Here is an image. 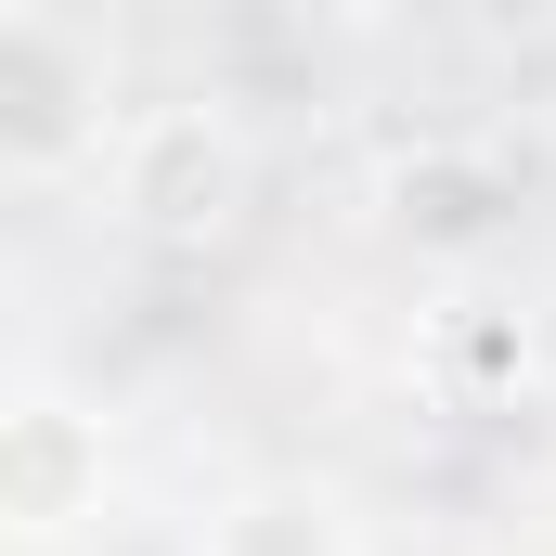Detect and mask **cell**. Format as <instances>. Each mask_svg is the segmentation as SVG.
Listing matches in <instances>:
<instances>
[{"instance_id": "cell-1", "label": "cell", "mask_w": 556, "mask_h": 556, "mask_svg": "<svg viewBox=\"0 0 556 556\" xmlns=\"http://www.w3.org/2000/svg\"><path fill=\"white\" fill-rule=\"evenodd\" d=\"M130 117L104 104V39L39 13V0H0V155L26 181H65L78 155H117Z\"/></svg>"}, {"instance_id": "cell-2", "label": "cell", "mask_w": 556, "mask_h": 556, "mask_svg": "<svg viewBox=\"0 0 556 556\" xmlns=\"http://www.w3.org/2000/svg\"><path fill=\"white\" fill-rule=\"evenodd\" d=\"M233 194H247V168H233L220 117H194V104L130 117V142H117V207H130L142 233H220Z\"/></svg>"}, {"instance_id": "cell-3", "label": "cell", "mask_w": 556, "mask_h": 556, "mask_svg": "<svg viewBox=\"0 0 556 556\" xmlns=\"http://www.w3.org/2000/svg\"><path fill=\"white\" fill-rule=\"evenodd\" d=\"M104 505V427L78 415V402H52V389H26L13 415H0V518L26 531V544H52L65 518H91Z\"/></svg>"}, {"instance_id": "cell-4", "label": "cell", "mask_w": 556, "mask_h": 556, "mask_svg": "<svg viewBox=\"0 0 556 556\" xmlns=\"http://www.w3.org/2000/svg\"><path fill=\"white\" fill-rule=\"evenodd\" d=\"M194 556H363V531H350L337 492L273 479V492H233V505L207 518V544H194Z\"/></svg>"}]
</instances>
